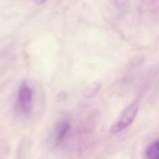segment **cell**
I'll use <instances>...</instances> for the list:
<instances>
[{
	"instance_id": "1",
	"label": "cell",
	"mask_w": 159,
	"mask_h": 159,
	"mask_svg": "<svg viewBox=\"0 0 159 159\" xmlns=\"http://www.w3.org/2000/svg\"><path fill=\"white\" fill-rule=\"evenodd\" d=\"M138 109V104L136 102H133L128 106L112 124L110 129L111 132L117 134L130 125L137 114Z\"/></svg>"
},
{
	"instance_id": "4",
	"label": "cell",
	"mask_w": 159,
	"mask_h": 159,
	"mask_svg": "<svg viewBox=\"0 0 159 159\" xmlns=\"http://www.w3.org/2000/svg\"><path fill=\"white\" fill-rule=\"evenodd\" d=\"M148 159H159V140L151 143L146 150Z\"/></svg>"
},
{
	"instance_id": "6",
	"label": "cell",
	"mask_w": 159,
	"mask_h": 159,
	"mask_svg": "<svg viewBox=\"0 0 159 159\" xmlns=\"http://www.w3.org/2000/svg\"><path fill=\"white\" fill-rule=\"evenodd\" d=\"M33 2L37 4H43V2H45L46 1V0H32Z\"/></svg>"
},
{
	"instance_id": "5",
	"label": "cell",
	"mask_w": 159,
	"mask_h": 159,
	"mask_svg": "<svg viewBox=\"0 0 159 159\" xmlns=\"http://www.w3.org/2000/svg\"><path fill=\"white\" fill-rule=\"evenodd\" d=\"M101 84L99 83H93L88 86L84 91V95L86 98H91L94 96L99 90Z\"/></svg>"
},
{
	"instance_id": "2",
	"label": "cell",
	"mask_w": 159,
	"mask_h": 159,
	"mask_svg": "<svg viewBox=\"0 0 159 159\" xmlns=\"http://www.w3.org/2000/svg\"><path fill=\"white\" fill-rule=\"evenodd\" d=\"M18 101L22 111L29 113L32 109V91L26 81H23L19 88Z\"/></svg>"
},
{
	"instance_id": "3",
	"label": "cell",
	"mask_w": 159,
	"mask_h": 159,
	"mask_svg": "<svg viewBox=\"0 0 159 159\" xmlns=\"http://www.w3.org/2000/svg\"><path fill=\"white\" fill-rule=\"evenodd\" d=\"M69 129L70 124L66 121L61 122L58 124L55 130V145L59 144L63 140Z\"/></svg>"
}]
</instances>
